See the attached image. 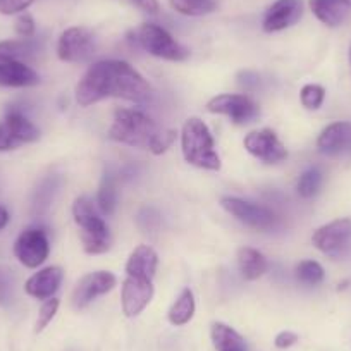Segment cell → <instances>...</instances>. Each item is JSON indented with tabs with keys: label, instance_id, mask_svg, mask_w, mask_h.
<instances>
[{
	"label": "cell",
	"instance_id": "cell-1",
	"mask_svg": "<svg viewBox=\"0 0 351 351\" xmlns=\"http://www.w3.org/2000/svg\"><path fill=\"white\" fill-rule=\"evenodd\" d=\"M152 93L150 84L138 71L123 60H102L93 64L84 73L76 86V100L88 107L107 97L134 100H147Z\"/></svg>",
	"mask_w": 351,
	"mask_h": 351
},
{
	"label": "cell",
	"instance_id": "cell-2",
	"mask_svg": "<svg viewBox=\"0 0 351 351\" xmlns=\"http://www.w3.org/2000/svg\"><path fill=\"white\" fill-rule=\"evenodd\" d=\"M160 131V126L147 114L140 110L119 109L116 110L109 136L110 140L131 145V147L150 148Z\"/></svg>",
	"mask_w": 351,
	"mask_h": 351
},
{
	"label": "cell",
	"instance_id": "cell-3",
	"mask_svg": "<svg viewBox=\"0 0 351 351\" xmlns=\"http://www.w3.org/2000/svg\"><path fill=\"white\" fill-rule=\"evenodd\" d=\"M181 147H183V155L188 164L197 165L200 169H208V171L221 169V158L215 152L210 130L198 117H191L184 123Z\"/></svg>",
	"mask_w": 351,
	"mask_h": 351
},
{
	"label": "cell",
	"instance_id": "cell-4",
	"mask_svg": "<svg viewBox=\"0 0 351 351\" xmlns=\"http://www.w3.org/2000/svg\"><path fill=\"white\" fill-rule=\"evenodd\" d=\"M73 215L77 228L81 229V241H83L84 252L90 255L106 253L110 248L109 228L102 221V217L97 215L92 202L84 197L76 198L73 205Z\"/></svg>",
	"mask_w": 351,
	"mask_h": 351
},
{
	"label": "cell",
	"instance_id": "cell-5",
	"mask_svg": "<svg viewBox=\"0 0 351 351\" xmlns=\"http://www.w3.org/2000/svg\"><path fill=\"white\" fill-rule=\"evenodd\" d=\"M136 42L152 56L167 60H184L190 52L181 43L176 42L162 26L145 23L136 32Z\"/></svg>",
	"mask_w": 351,
	"mask_h": 351
},
{
	"label": "cell",
	"instance_id": "cell-6",
	"mask_svg": "<svg viewBox=\"0 0 351 351\" xmlns=\"http://www.w3.org/2000/svg\"><path fill=\"white\" fill-rule=\"evenodd\" d=\"M317 250L326 255L339 258L351 250V219L343 217L317 229L312 236Z\"/></svg>",
	"mask_w": 351,
	"mask_h": 351
},
{
	"label": "cell",
	"instance_id": "cell-7",
	"mask_svg": "<svg viewBox=\"0 0 351 351\" xmlns=\"http://www.w3.org/2000/svg\"><path fill=\"white\" fill-rule=\"evenodd\" d=\"M95 53V38L86 28H80V26L66 29L57 43V56L64 62H88Z\"/></svg>",
	"mask_w": 351,
	"mask_h": 351
},
{
	"label": "cell",
	"instance_id": "cell-8",
	"mask_svg": "<svg viewBox=\"0 0 351 351\" xmlns=\"http://www.w3.org/2000/svg\"><path fill=\"white\" fill-rule=\"evenodd\" d=\"M38 138V128L19 110H9L0 123V152L14 150L25 143H33Z\"/></svg>",
	"mask_w": 351,
	"mask_h": 351
},
{
	"label": "cell",
	"instance_id": "cell-9",
	"mask_svg": "<svg viewBox=\"0 0 351 351\" xmlns=\"http://www.w3.org/2000/svg\"><path fill=\"white\" fill-rule=\"evenodd\" d=\"M50 252L47 232L40 228H28L14 243V255L28 269H36L47 260Z\"/></svg>",
	"mask_w": 351,
	"mask_h": 351
},
{
	"label": "cell",
	"instance_id": "cell-10",
	"mask_svg": "<svg viewBox=\"0 0 351 351\" xmlns=\"http://www.w3.org/2000/svg\"><path fill=\"white\" fill-rule=\"evenodd\" d=\"M221 205L229 214L234 215L238 221L245 222L246 226H250L253 229H258V231L272 229L276 226V222H278V217H276V214L271 208L263 207V205L250 204V202L241 200V198L224 197L221 200Z\"/></svg>",
	"mask_w": 351,
	"mask_h": 351
},
{
	"label": "cell",
	"instance_id": "cell-11",
	"mask_svg": "<svg viewBox=\"0 0 351 351\" xmlns=\"http://www.w3.org/2000/svg\"><path fill=\"white\" fill-rule=\"evenodd\" d=\"M207 110L212 114H224V116L231 117L232 123L236 124L250 123L258 116V106L250 97L231 95V93H224V95L212 99L207 104Z\"/></svg>",
	"mask_w": 351,
	"mask_h": 351
},
{
	"label": "cell",
	"instance_id": "cell-12",
	"mask_svg": "<svg viewBox=\"0 0 351 351\" xmlns=\"http://www.w3.org/2000/svg\"><path fill=\"white\" fill-rule=\"evenodd\" d=\"M245 148L253 157L267 162V164H278L288 157L285 145L279 141L272 130L252 131L250 134H246Z\"/></svg>",
	"mask_w": 351,
	"mask_h": 351
},
{
	"label": "cell",
	"instance_id": "cell-13",
	"mask_svg": "<svg viewBox=\"0 0 351 351\" xmlns=\"http://www.w3.org/2000/svg\"><path fill=\"white\" fill-rule=\"evenodd\" d=\"M114 286H116V276L110 274V272L99 271L84 276V278L77 282L76 289H74L73 293L74 308H84V306L90 305L95 298L109 293Z\"/></svg>",
	"mask_w": 351,
	"mask_h": 351
},
{
	"label": "cell",
	"instance_id": "cell-14",
	"mask_svg": "<svg viewBox=\"0 0 351 351\" xmlns=\"http://www.w3.org/2000/svg\"><path fill=\"white\" fill-rule=\"evenodd\" d=\"M154 296L152 279L128 276L123 285V310L126 317H136L147 308Z\"/></svg>",
	"mask_w": 351,
	"mask_h": 351
},
{
	"label": "cell",
	"instance_id": "cell-15",
	"mask_svg": "<svg viewBox=\"0 0 351 351\" xmlns=\"http://www.w3.org/2000/svg\"><path fill=\"white\" fill-rule=\"evenodd\" d=\"M303 14V0H278L269 8L263 18V29L267 33L281 32L296 25Z\"/></svg>",
	"mask_w": 351,
	"mask_h": 351
},
{
	"label": "cell",
	"instance_id": "cell-16",
	"mask_svg": "<svg viewBox=\"0 0 351 351\" xmlns=\"http://www.w3.org/2000/svg\"><path fill=\"white\" fill-rule=\"evenodd\" d=\"M317 147L326 155H341L351 152V123H332L320 133Z\"/></svg>",
	"mask_w": 351,
	"mask_h": 351
},
{
	"label": "cell",
	"instance_id": "cell-17",
	"mask_svg": "<svg viewBox=\"0 0 351 351\" xmlns=\"http://www.w3.org/2000/svg\"><path fill=\"white\" fill-rule=\"evenodd\" d=\"M310 9L320 23L337 28L351 16V0H310Z\"/></svg>",
	"mask_w": 351,
	"mask_h": 351
},
{
	"label": "cell",
	"instance_id": "cell-18",
	"mask_svg": "<svg viewBox=\"0 0 351 351\" xmlns=\"http://www.w3.org/2000/svg\"><path fill=\"white\" fill-rule=\"evenodd\" d=\"M62 282V269L45 267L26 281L25 291L36 300H49L56 295Z\"/></svg>",
	"mask_w": 351,
	"mask_h": 351
},
{
	"label": "cell",
	"instance_id": "cell-19",
	"mask_svg": "<svg viewBox=\"0 0 351 351\" xmlns=\"http://www.w3.org/2000/svg\"><path fill=\"white\" fill-rule=\"evenodd\" d=\"M38 81L40 76L26 62L0 59V84L2 86H35L38 84Z\"/></svg>",
	"mask_w": 351,
	"mask_h": 351
},
{
	"label": "cell",
	"instance_id": "cell-20",
	"mask_svg": "<svg viewBox=\"0 0 351 351\" xmlns=\"http://www.w3.org/2000/svg\"><path fill=\"white\" fill-rule=\"evenodd\" d=\"M157 253L150 246L141 245L130 255V260L126 263V272L128 276H134V278L152 279L157 271Z\"/></svg>",
	"mask_w": 351,
	"mask_h": 351
},
{
	"label": "cell",
	"instance_id": "cell-21",
	"mask_svg": "<svg viewBox=\"0 0 351 351\" xmlns=\"http://www.w3.org/2000/svg\"><path fill=\"white\" fill-rule=\"evenodd\" d=\"M40 50L36 40L23 38V40H5L0 42V59L2 60H29L35 57Z\"/></svg>",
	"mask_w": 351,
	"mask_h": 351
},
{
	"label": "cell",
	"instance_id": "cell-22",
	"mask_svg": "<svg viewBox=\"0 0 351 351\" xmlns=\"http://www.w3.org/2000/svg\"><path fill=\"white\" fill-rule=\"evenodd\" d=\"M238 263H239V271H241L243 278L248 279V281H255V279H258L260 276L265 274V271H267L269 267L265 256L253 248L239 250Z\"/></svg>",
	"mask_w": 351,
	"mask_h": 351
},
{
	"label": "cell",
	"instance_id": "cell-23",
	"mask_svg": "<svg viewBox=\"0 0 351 351\" xmlns=\"http://www.w3.org/2000/svg\"><path fill=\"white\" fill-rule=\"evenodd\" d=\"M212 343L217 351H246V343L241 334L222 322L212 326Z\"/></svg>",
	"mask_w": 351,
	"mask_h": 351
},
{
	"label": "cell",
	"instance_id": "cell-24",
	"mask_svg": "<svg viewBox=\"0 0 351 351\" xmlns=\"http://www.w3.org/2000/svg\"><path fill=\"white\" fill-rule=\"evenodd\" d=\"M195 315V296L190 288L183 289L180 298L176 300L174 305L169 310V322L172 326H184L190 322Z\"/></svg>",
	"mask_w": 351,
	"mask_h": 351
},
{
	"label": "cell",
	"instance_id": "cell-25",
	"mask_svg": "<svg viewBox=\"0 0 351 351\" xmlns=\"http://www.w3.org/2000/svg\"><path fill=\"white\" fill-rule=\"evenodd\" d=\"M97 202H99L100 210L106 215H112L116 212L117 204V191H116V181H114L112 174H106L100 183L99 195H97Z\"/></svg>",
	"mask_w": 351,
	"mask_h": 351
},
{
	"label": "cell",
	"instance_id": "cell-26",
	"mask_svg": "<svg viewBox=\"0 0 351 351\" xmlns=\"http://www.w3.org/2000/svg\"><path fill=\"white\" fill-rule=\"evenodd\" d=\"M171 8L183 16H205L215 11L214 0H169Z\"/></svg>",
	"mask_w": 351,
	"mask_h": 351
},
{
	"label": "cell",
	"instance_id": "cell-27",
	"mask_svg": "<svg viewBox=\"0 0 351 351\" xmlns=\"http://www.w3.org/2000/svg\"><path fill=\"white\" fill-rule=\"evenodd\" d=\"M57 188H59V178H56V176L42 181L35 193V200H33V208H35L36 214H42L50 207V202H52Z\"/></svg>",
	"mask_w": 351,
	"mask_h": 351
},
{
	"label": "cell",
	"instance_id": "cell-28",
	"mask_svg": "<svg viewBox=\"0 0 351 351\" xmlns=\"http://www.w3.org/2000/svg\"><path fill=\"white\" fill-rule=\"evenodd\" d=\"M324 269L315 260H303L296 267V278L306 286H317L324 281Z\"/></svg>",
	"mask_w": 351,
	"mask_h": 351
},
{
	"label": "cell",
	"instance_id": "cell-29",
	"mask_svg": "<svg viewBox=\"0 0 351 351\" xmlns=\"http://www.w3.org/2000/svg\"><path fill=\"white\" fill-rule=\"evenodd\" d=\"M320 184H322V172L317 167L308 169V171L303 172L300 176L298 181V193L303 198H312L313 195H317Z\"/></svg>",
	"mask_w": 351,
	"mask_h": 351
},
{
	"label": "cell",
	"instance_id": "cell-30",
	"mask_svg": "<svg viewBox=\"0 0 351 351\" xmlns=\"http://www.w3.org/2000/svg\"><path fill=\"white\" fill-rule=\"evenodd\" d=\"M300 99H302L303 107L308 110H317L326 99V90L320 84H306L302 88Z\"/></svg>",
	"mask_w": 351,
	"mask_h": 351
},
{
	"label": "cell",
	"instance_id": "cell-31",
	"mask_svg": "<svg viewBox=\"0 0 351 351\" xmlns=\"http://www.w3.org/2000/svg\"><path fill=\"white\" fill-rule=\"evenodd\" d=\"M14 274L11 269L0 265V305H9L14 300Z\"/></svg>",
	"mask_w": 351,
	"mask_h": 351
},
{
	"label": "cell",
	"instance_id": "cell-32",
	"mask_svg": "<svg viewBox=\"0 0 351 351\" xmlns=\"http://www.w3.org/2000/svg\"><path fill=\"white\" fill-rule=\"evenodd\" d=\"M57 310H59V300L57 298H49L45 303H43L42 308H40L38 320H36V326H35L36 332H42V330L45 329L50 322H52V319L56 317Z\"/></svg>",
	"mask_w": 351,
	"mask_h": 351
},
{
	"label": "cell",
	"instance_id": "cell-33",
	"mask_svg": "<svg viewBox=\"0 0 351 351\" xmlns=\"http://www.w3.org/2000/svg\"><path fill=\"white\" fill-rule=\"evenodd\" d=\"M176 140V131L174 130H162L160 133L157 134V138L154 140V143H152L150 147V152L155 155H160L164 154L165 150H167L169 147H171L172 143H174Z\"/></svg>",
	"mask_w": 351,
	"mask_h": 351
},
{
	"label": "cell",
	"instance_id": "cell-34",
	"mask_svg": "<svg viewBox=\"0 0 351 351\" xmlns=\"http://www.w3.org/2000/svg\"><path fill=\"white\" fill-rule=\"evenodd\" d=\"M35 0H0V14L12 16L26 11Z\"/></svg>",
	"mask_w": 351,
	"mask_h": 351
},
{
	"label": "cell",
	"instance_id": "cell-35",
	"mask_svg": "<svg viewBox=\"0 0 351 351\" xmlns=\"http://www.w3.org/2000/svg\"><path fill=\"white\" fill-rule=\"evenodd\" d=\"M14 29L23 38H33V35H35V21L29 14H21L16 19Z\"/></svg>",
	"mask_w": 351,
	"mask_h": 351
},
{
	"label": "cell",
	"instance_id": "cell-36",
	"mask_svg": "<svg viewBox=\"0 0 351 351\" xmlns=\"http://www.w3.org/2000/svg\"><path fill=\"white\" fill-rule=\"evenodd\" d=\"M138 222L143 229H155L158 226V214H155L150 208H145L138 215Z\"/></svg>",
	"mask_w": 351,
	"mask_h": 351
},
{
	"label": "cell",
	"instance_id": "cell-37",
	"mask_svg": "<svg viewBox=\"0 0 351 351\" xmlns=\"http://www.w3.org/2000/svg\"><path fill=\"white\" fill-rule=\"evenodd\" d=\"M238 83L241 84L245 90L252 92V90H255V88L260 84V77L258 74L252 73V71H245V73H241L238 76Z\"/></svg>",
	"mask_w": 351,
	"mask_h": 351
},
{
	"label": "cell",
	"instance_id": "cell-38",
	"mask_svg": "<svg viewBox=\"0 0 351 351\" xmlns=\"http://www.w3.org/2000/svg\"><path fill=\"white\" fill-rule=\"evenodd\" d=\"M298 341V336H296L295 332H289V330H285V332L278 334V337H276L274 344L278 348H281V350H286V348L293 346V344Z\"/></svg>",
	"mask_w": 351,
	"mask_h": 351
},
{
	"label": "cell",
	"instance_id": "cell-39",
	"mask_svg": "<svg viewBox=\"0 0 351 351\" xmlns=\"http://www.w3.org/2000/svg\"><path fill=\"white\" fill-rule=\"evenodd\" d=\"M131 2L143 12H148V14H157L158 9H160L158 0H131Z\"/></svg>",
	"mask_w": 351,
	"mask_h": 351
},
{
	"label": "cell",
	"instance_id": "cell-40",
	"mask_svg": "<svg viewBox=\"0 0 351 351\" xmlns=\"http://www.w3.org/2000/svg\"><path fill=\"white\" fill-rule=\"evenodd\" d=\"M9 224V212L0 205V231Z\"/></svg>",
	"mask_w": 351,
	"mask_h": 351
},
{
	"label": "cell",
	"instance_id": "cell-41",
	"mask_svg": "<svg viewBox=\"0 0 351 351\" xmlns=\"http://www.w3.org/2000/svg\"><path fill=\"white\" fill-rule=\"evenodd\" d=\"M350 66H351V47H350Z\"/></svg>",
	"mask_w": 351,
	"mask_h": 351
}]
</instances>
